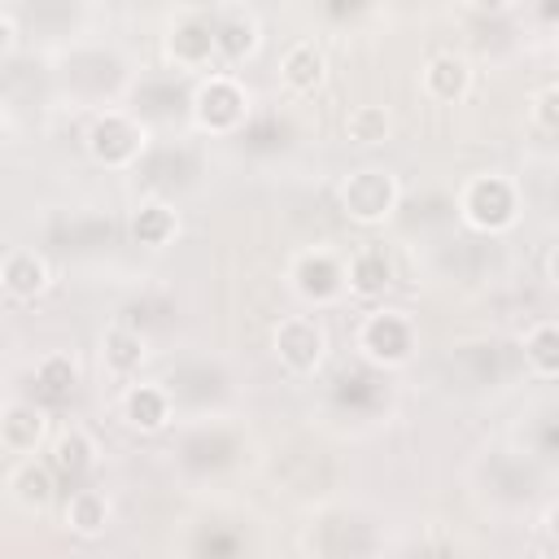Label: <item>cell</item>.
Returning <instances> with one entry per match:
<instances>
[{
  "instance_id": "cell-10",
  "label": "cell",
  "mask_w": 559,
  "mask_h": 559,
  "mask_svg": "<svg viewBox=\"0 0 559 559\" xmlns=\"http://www.w3.org/2000/svg\"><path fill=\"white\" fill-rule=\"evenodd\" d=\"M419 92L432 105H459L472 96V61L463 52H432L419 70Z\"/></svg>"
},
{
  "instance_id": "cell-6",
  "label": "cell",
  "mask_w": 559,
  "mask_h": 559,
  "mask_svg": "<svg viewBox=\"0 0 559 559\" xmlns=\"http://www.w3.org/2000/svg\"><path fill=\"white\" fill-rule=\"evenodd\" d=\"M271 349L288 376H314L328 358V332L314 314H284L271 328Z\"/></svg>"
},
{
  "instance_id": "cell-15",
  "label": "cell",
  "mask_w": 559,
  "mask_h": 559,
  "mask_svg": "<svg viewBox=\"0 0 559 559\" xmlns=\"http://www.w3.org/2000/svg\"><path fill=\"white\" fill-rule=\"evenodd\" d=\"M9 498L22 507V511H48L52 498H57V472L39 459H13L9 467Z\"/></svg>"
},
{
  "instance_id": "cell-19",
  "label": "cell",
  "mask_w": 559,
  "mask_h": 559,
  "mask_svg": "<svg viewBox=\"0 0 559 559\" xmlns=\"http://www.w3.org/2000/svg\"><path fill=\"white\" fill-rule=\"evenodd\" d=\"M131 236H135V245H144V249H166V245L179 236V214H175V205H166V201H157V197L140 201L135 214H131Z\"/></svg>"
},
{
  "instance_id": "cell-24",
  "label": "cell",
  "mask_w": 559,
  "mask_h": 559,
  "mask_svg": "<svg viewBox=\"0 0 559 559\" xmlns=\"http://www.w3.org/2000/svg\"><path fill=\"white\" fill-rule=\"evenodd\" d=\"M528 118H533V127H537V131L559 135V83H550V87L533 92V100H528Z\"/></svg>"
},
{
  "instance_id": "cell-14",
  "label": "cell",
  "mask_w": 559,
  "mask_h": 559,
  "mask_svg": "<svg viewBox=\"0 0 559 559\" xmlns=\"http://www.w3.org/2000/svg\"><path fill=\"white\" fill-rule=\"evenodd\" d=\"M0 284H4V293H9L13 301H35L39 293H48L52 271H48L44 253L17 245V249H9L4 262H0Z\"/></svg>"
},
{
  "instance_id": "cell-13",
  "label": "cell",
  "mask_w": 559,
  "mask_h": 559,
  "mask_svg": "<svg viewBox=\"0 0 559 559\" xmlns=\"http://www.w3.org/2000/svg\"><path fill=\"white\" fill-rule=\"evenodd\" d=\"M328 79V52L314 39H293L280 57V83L293 96H314Z\"/></svg>"
},
{
  "instance_id": "cell-2",
  "label": "cell",
  "mask_w": 559,
  "mask_h": 559,
  "mask_svg": "<svg viewBox=\"0 0 559 559\" xmlns=\"http://www.w3.org/2000/svg\"><path fill=\"white\" fill-rule=\"evenodd\" d=\"M354 345L367 362L376 367H406L415 358V345H419V328L406 310H393V306H376L362 314L358 332H354Z\"/></svg>"
},
{
  "instance_id": "cell-17",
  "label": "cell",
  "mask_w": 559,
  "mask_h": 559,
  "mask_svg": "<svg viewBox=\"0 0 559 559\" xmlns=\"http://www.w3.org/2000/svg\"><path fill=\"white\" fill-rule=\"evenodd\" d=\"M109 515H114L109 493H105V489H92V485L70 489L66 502H61V520H66V528L79 533V537H100V533L109 528Z\"/></svg>"
},
{
  "instance_id": "cell-20",
  "label": "cell",
  "mask_w": 559,
  "mask_h": 559,
  "mask_svg": "<svg viewBox=\"0 0 559 559\" xmlns=\"http://www.w3.org/2000/svg\"><path fill=\"white\" fill-rule=\"evenodd\" d=\"M96 463V441L83 432V428H66L48 441V467L66 480H79L87 467Z\"/></svg>"
},
{
  "instance_id": "cell-4",
  "label": "cell",
  "mask_w": 559,
  "mask_h": 559,
  "mask_svg": "<svg viewBox=\"0 0 559 559\" xmlns=\"http://www.w3.org/2000/svg\"><path fill=\"white\" fill-rule=\"evenodd\" d=\"M249 118V87L231 70H214L192 92V122L205 135H231Z\"/></svg>"
},
{
  "instance_id": "cell-25",
  "label": "cell",
  "mask_w": 559,
  "mask_h": 559,
  "mask_svg": "<svg viewBox=\"0 0 559 559\" xmlns=\"http://www.w3.org/2000/svg\"><path fill=\"white\" fill-rule=\"evenodd\" d=\"M13 39H17V17H13V9H0V52L4 57L13 52Z\"/></svg>"
},
{
  "instance_id": "cell-5",
  "label": "cell",
  "mask_w": 559,
  "mask_h": 559,
  "mask_svg": "<svg viewBox=\"0 0 559 559\" xmlns=\"http://www.w3.org/2000/svg\"><path fill=\"white\" fill-rule=\"evenodd\" d=\"M148 148V127L122 109H105L87 127V153L105 170H131Z\"/></svg>"
},
{
  "instance_id": "cell-1",
  "label": "cell",
  "mask_w": 559,
  "mask_h": 559,
  "mask_svg": "<svg viewBox=\"0 0 559 559\" xmlns=\"http://www.w3.org/2000/svg\"><path fill=\"white\" fill-rule=\"evenodd\" d=\"M459 214L472 231H485V236H502L520 223V188L511 175L502 170H485V175H472L459 192Z\"/></svg>"
},
{
  "instance_id": "cell-7",
  "label": "cell",
  "mask_w": 559,
  "mask_h": 559,
  "mask_svg": "<svg viewBox=\"0 0 559 559\" xmlns=\"http://www.w3.org/2000/svg\"><path fill=\"white\" fill-rule=\"evenodd\" d=\"M166 57L175 70L192 74H214L218 61V39H214V9H183L175 26L166 31Z\"/></svg>"
},
{
  "instance_id": "cell-22",
  "label": "cell",
  "mask_w": 559,
  "mask_h": 559,
  "mask_svg": "<svg viewBox=\"0 0 559 559\" xmlns=\"http://www.w3.org/2000/svg\"><path fill=\"white\" fill-rule=\"evenodd\" d=\"M393 135V114L384 109V105H354L349 114H345V140L349 144H362V148H376V144H384Z\"/></svg>"
},
{
  "instance_id": "cell-26",
  "label": "cell",
  "mask_w": 559,
  "mask_h": 559,
  "mask_svg": "<svg viewBox=\"0 0 559 559\" xmlns=\"http://www.w3.org/2000/svg\"><path fill=\"white\" fill-rule=\"evenodd\" d=\"M542 524H546V537H555V542H559V502H550V507H546V520H542Z\"/></svg>"
},
{
  "instance_id": "cell-12",
  "label": "cell",
  "mask_w": 559,
  "mask_h": 559,
  "mask_svg": "<svg viewBox=\"0 0 559 559\" xmlns=\"http://www.w3.org/2000/svg\"><path fill=\"white\" fill-rule=\"evenodd\" d=\"M393 258L380 249V245H362L345 258V288L358 297V301H380L389 288H393Z\"/></svg>"
},
{
  "instance_id": "cell-18",
  "label": "cell",
  "mask_w": 559,
  "mask_h": 559,
  "mask_svg": "<svg viewBox=\"0 0 559 559\" xmlns=\"http://www.w3.org/2000/svg\"><path fill=\"white\" fill-rule=\"evenodd\" d=\"M100 358H105V371H109V376L135 380L140 367L148 362V341H144V332L118 323V328H109V332L100 336Z\"/></svg>"
},
{
  "instance_id": "cell-21",
  "label": "cell",
  "mask_w": 559,
  "mask_h": 559,
  "mask_svg": "<svg viewBox=\"0 0 559 559\" xmlns=\"http://www.w3.org/2000/svg\"><path fill=\"white\" fill-rule=\"evenodd\" d=\"M524 362L533 376L542 380H559V323L555 319H542L524 332Z\"/></svg>"
},
{
  "instance_id": "cell-27",
  "label": "cell",
  "mask_w": 559,
  "mask_h": 559,
  "mask_svg": "<svg viewBox=\"0 0 559 559\" xmlns=\"http://www.w3.org/2000/svg\"><path fill=\"white\" fill-rule=\"evenodd\" d=\"M546 280H550V284L559 288V245H555V249L546 253Z\"/></svg>"
},
{
  "instance_id": "cell-3",
  "label": "cell",
  "mask_w": 559,
  "mask_h": 559,
  "mask_svg": "<svg viewBox=\"0 0 559 559\" xmlns=\"http://www.w3.org/2000/svg\"><path fill=\"white\" fill-rule=\"evenodd\" d=\"M402 201V183L384 166H358L341 179V214L358 227H380L393 218Z\"/></svg>"
},
{
  "instance_id": "cell-11",
  "label": "cell",
  "mask_w": 559,
  "mask_h": 559,
  "mask_svg": "<svg viewBox=\"0 0 559 559\" xmlns=\"http://www.w3.org/2000/svg\"><path fill=\"white\" fill-rule=\"evenodd\" d=\"M214 39H218V57L223 61H249L262 44V22L249 4H223L214 9Z\"/></svg>"
},
{
  "instance_id": "cell-16",
  "label": "cell",
  "mask_w": 559,
  "mask_h": 559,
  "mask_svg": "<svg viewBox=\"0 0 559 559\" xmlns=\"http://www.w3.org/2000/svg\"><path fill=\"white\" fill-rule=\"evenodd\" d=\"M122 419L135 428V432H162L170 424V393L162 384H144V380H131L122 389V402H118Z\"/></svg>"
},
{
  "instance_id": "cell-23",
  "label": "cell",
  "mask_w": 559,
  "mask_h": 559,
  "mask_svg": "<svg viewBox=\"0 0 559 559\" xmlns=\"http://www.w3.org/2000/svg\"><path fill=\"white\" fill-rule=\"evenodd\" d=\"M35 380H39V393H44L48 402H61V397H70L74 384H79V367H74L70 354H44V358L35 362Z\"/></svg>"
},
{
  "instance_id": "cell-8",
  "label": "cell",
  "mask_w": 559,
  "mask_h": 559,
  "mask_svg": "<svg viewBox=\"0 0 559 559\" xmlns=\"http://www.w3.org/2000/svg\"><path fill=\"white\" fill-rule=\"evenodd\" d=\"M288 284L301 301L310 306H332L345 297V258L314 245V249H301L288 266Z\"/></svg>"
},
{
  "instance_id": "cell-9",
  "label": "cell",
  "mask_w": 559,
  "mask_h": 559,
  "mask_svg": "<svg viewBox=\"0 0 559 559\" xmlns=\"http://www.w3.org/2000/svg\"><path fill=\"white\" fill-rule=\"evenodd\" d=\"M48 441V411L35 402H4L0 411V450L13 459H35Z\"/></svg>"
}]
</instances>
